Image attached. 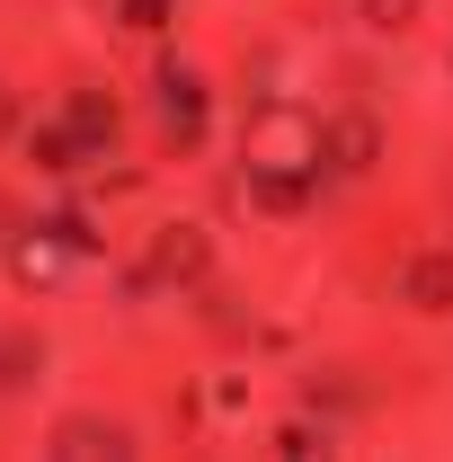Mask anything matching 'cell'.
I'll return each mask as SVG.
<instances>
[{
    "label": "cell",
    "mask_w": 453,
    "mask_h": 462,
    "mask_svg": "<svg viewBox=\"0 0 453 462\" xmlns=\"http://www.w3.org/2000/svg\"><path fill=\"white\" fill-rule=\"evenodd\" d=\"M418 9H427V0H356V18H365L374 36H400V27H409Z\"/></svg>",
    "instance_id": "obj_4"
},
{
    "label": "cell",
    "mask_w": 453,
    "mask_h": 462,
    "mask_svg": "<svg viewBox=\"0 0 453 462\" xmlns=\"http://www.w3.org/2000/svg\"><path fill=\"white\" fill-rule=\"evenodd\" d=\"M329 161H347V170H365V161H374V125H365V116H347L338 134H329Z\"/></svg>",
    "instance_id": "obj_3"
},
{
    "label": "cell",
    "mask_w": 453,
    "mask_h": 462,
    "mask_svg": "<svg viewBox=\"0 0 453 462\" xmlns=\"http://www.w3.org/2000/svg\"><path fill=\"white\" fill-rule=\"evenodd\" d=\"M409 293L427 302V311H445V293H453V276H445V258H418L409 267Z\"/></svg>",
    "instance_id": "obj_5"
},
{
    "label": "cell",
    "mask_w": 453,
    "mask_h": 462,
    "mask_svg": "<svg viewBox=\"0 0 453 462\" xmlns=\"http://www.w3.org/2000/svg\"><path fill=\"white\" fill-rule=\"evenodd\" d=\"M54 445H62V454H134V436H125V427H107V418H71Z\"/></svg>",
    "instance_id": "obj_2"
},
{
    "label": "cell",
    "mask_w": 453,
    "mask_h": 462,
    "mask_svg": "<svg viewBox=\"0 0 453 462\" xmlns=\"http://www.w3.org/2000/svg\"><path fill=\"white\" fill-rule=\"evenodd\" d=\"M320 161H329V134H320L302 107H267L258 125H249V170H267V178H311Z\"/></svg>",
    "instance_id": "obj_1"
},
{
    "label": "cell",
    "mask_w": 453,
    "mask_h": 462,
    "mask_svg": "<svg viewBox=\"0 0 453 462\" xmlns=\"http://www.w3.org/2000/svg\"><path fill=\"white\" fill-rule=\"evenodd\" d=\"M62 276V249H18V285H54Z\"/></svg>",
    "instance_id": "obj_6"
}]
</instances>
